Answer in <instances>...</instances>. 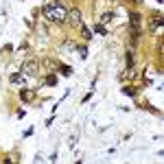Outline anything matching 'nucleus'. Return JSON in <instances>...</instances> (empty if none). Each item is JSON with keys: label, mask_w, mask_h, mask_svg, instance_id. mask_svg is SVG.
I'll use <instances>...</instances> for the list:
<instances>
[{"label": "nucleus", "mask_w": 164, "mask_h": 164, "mask_svg": "<svg viewBox=\"0 0 164 164\" xmlns=\"http://www.w3.org/2000/svg\"><path fill=\"white\" fill-rule=\"evenodd\" d=\"M42 11H44V18L50 20V22H64V20H68V11H66V7L59 5L57 0H48V2L42 7Z\"/></svg>", "instance_id": "1"}, {"label": "nucleus", "mask_w": 164, "mask_h": 164, "mask_svg": "<svg viewBox=\"0 0 164 164\" xmlns=\"http://www.w3.org/2000/svg\"><path fill=\"white\" fill-rule=\"evenodd\" d=\"M22 70H24L22 75H24L26 79H31V77H35V75H37V64H35V61H29V64H24Z\"/></svg>", "instance_id": "2"}, {"label": "nucleus", "mask_w": 164, "mask_h": 164, "mask_svg": "<svg viewBox=\"0 0 164 164\" xmlns=\"http://www.w3.org/2000/svg\"><path fill=\"white\" fill-rule=\"evenodd\" d=\"M24 79H26V77H24L22 72H18V75H13V77H11V83H22Z\"/></svg>", "instance_id": "3"}, {"label": "nucleus", "mask_w": 164, "mask_h": 164, "mask_svg": "<svg viewBox=\"0 0 164 164\" xmlns=\"http://www.w3.org/2000/svg\"><path fill=\"white\" fill-rule=\"evenodd\" d=\"M70 16H72V18H68V20H72V22H79V11H72Z\"/></svg>", "instance_id": "4"}, {"label": "nucleus", "mask_w": 164, "mask_h": 164, "mask_svg": "<svg viewBox=\"0 0 164 164\" xmlns=\"http://www.w3.org/2000/svg\"><path fill=\"white\" fill-rule=\"evenodd\" d=\"M55 81H57L55 77H48V79H46V83H48V86H55Z\"/></svg>", "instance_id": "5"}]
</instances>
